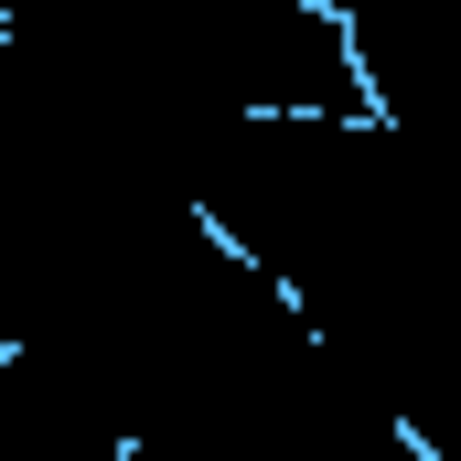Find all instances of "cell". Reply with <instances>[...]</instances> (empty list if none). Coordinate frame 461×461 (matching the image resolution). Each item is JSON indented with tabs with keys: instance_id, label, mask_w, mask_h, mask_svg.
Returning a JSON list of instances; mask_svg holds the SVG:
<instances>
[{
	"instance_id": "obj_1",
	"label": "cell",
	"mask_w": 461,
	"mask_h": 461,
	"mask_svg": "<svg viewBox=\"0 0 461 461\" xmlns=\"http://www.w3.org/2000/svg\"><path fill=\"white\" fill-rule=\"evenodd\" d=\"M11 43H22V11H11V0H0V54H11Z\"/></svg>"
}]
</instances>
